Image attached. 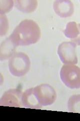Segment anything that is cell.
<instances>
[{
	"mask_svg": "<svg viewBox=\"0 0 80 121\" xmlns=\"http://www.w3.org/2000/svg\"><path fill=\"white\" fill-rule=\"evenodd\" d=\"M41 36V29L37 23L26 19L15 28L9 38L18 47L35 44L39 40Z\"/></svg>",
	"mask_w": 80,
	"mask_h": 121,
	"instance_id": "cell-1",
	"label": "cell"
},
{
	"mask_svg": "<svg viewBox=\"0 0 80 121\" xmlns=\"http://www.w3.org/2000/svg\"><path fill=\"white\" fill-rule=\"evenodd\" d=\"M31 67V61L27 55L23 52H18L9 60L10 73L16 77H22L28 73Z\"/></svg>",
	"mask_w": 80,
	"mask_h": 121,
	"instance_id": "cell-2",
	"label": "cell"
},
{
	"mask_svg": "<svg viewBox=\"0 0 80 121\" xmlns=\"http://www.w3.org/2000/svg\"><path fill=\"white\" fill-rule=\"evenodd\" d=\"M60 74L62 82L68 87L80 88V68L75 65H64Z\"/></svg>",
	"mask_w": 80,
	"mask_h": 121,
	"instance_id": "cell-3",
	"label": "cell"
},
{
	"mask_svg": "<svg viewBox=\"0 0 80 121\" xmlns=\"http://www.w3.org/2000/svg\"><path fill=\"white\" fill-rule=\"evenodd\" d=\"M77 45L72 41L61 43L58 48V54L62 62L65 65H75L78 62Z\"/></svg>",
	"mask_w": 80,
	"mask_h": 121,
	"instance_id": "cell-4",
	"label": "cell"
},
{
	"mask_svg": "<svg viewBox=\"0 0 80 121\" xmlns=\"http://www.w3.org/2000/svg\"><path fill=\"white\" fill-rule=\"evenodd\" d=\"M36 97L42 107L51 105L57 99L55 89L48 84H42L34 88Z\"/></svg>",
	"mask_w": 80,
	"mask_h": 121,
	"instance_id": "cell-5",
	"label": "cell"
},
{
	"mask_svg": "<svg viewBox=\"0 0 80 121\" xmlns=\"http://www.w3.org/2000/svg\"><path fill=\"white\" fill-rule=\"evenodd\" d=\"M23 93L19 89H11L3 94L0 99V105L5 107L22 108Z\"/></svg>",
	"mask_w": 80,
	"mask_h": 121,
	"instance_id": "cell-6",
	"label": "cell"
},
{
	"mask_svg": "<svg viewBox=\"0 0 80 121\" xmlns=\"http://www.w3.org/2000/svg\"><path fill=\"white\" fill-rule=\"evenodd\" d=\"M55 13L62 18L71 17L74 13L73 3L70 0H57L53 3Z\"/></svg>",
	"mask_w": 80,
	"mask_h": 121,
	"instance_id": "cell-7",
	"label": "cell"
},
{
	"mask_svg": "<svg viewBox=\"0 0 80 121\" xmlns=\"http://www.w3.org/2000/svg\"><path fill=\"white\" fill-rule=\"evenodd\" d=\"M22 100L24 108L32 109H41L43 107L37 99L34 92V88H29L23 92Z\"/></svg>",
	"mask_w": 80,
	"mask_h": 121,
	"instance_id": "cell-8",
	"label": "cell"
},
{
	"mask_svg": "<svg viewBox=\"0 0 80 121\" xmlns=\"http://www.w3.org/2000/svg\"><path fill=\"white\" fill-rule=\"evenodd\" d=\"M64 33L71 41L77 45H80V24L75 22L68 23Z\"/></svg>",
	"mask_w": 80,
	"mask_h": 121,
	"instance_id": "cell-9",
	"label": "cell"
},
{
	"mask_svg": "<svg viewBox=\"0 0 80 121\" xmlns=\"http://www.w3.org/2000/svg\"><path fill=\"white\" fill-rule=\"evenodd\" d=\"M17 46L8 38L2 43L0 47V60L2 61L10 59L16 53Z\"/></svg>",
	"mask_w": 80,
	"mask_h": 121,
	"instance_id": "cell-10",
	"label": "cell"
},
{
	"mask_svg": "<svg viewBox=\"0 0 80 121\" xmlns=\"http://www.w3.org/2000/svg\"><path fill=\"white\" fill-rule=\"evenodd\" d=\"M38 5L36 0H16L14 6L19 11L25 13H31L35 11Z\"/></svg>",
	"mask_w": 80,
	"mask_h": 121,
	"instance_id": "cell-11",
	"label": "cell"
},
{
	"mask_svg": "<svg viewBox=\"0 0 80 121\" xmlns=\"http://www.w3.org/2000/svg\"><path fill=\"white\" fill-rule=\"evenodd\" d=\"M68 108L70 112L80 113V94L73 95L69 98Z\"/></svg>",
	"mask_w": 80,
	"mask_h": 121,
	"instance_id": "cell-12",
	"label": "cell"
},
{
	"mask_svg": "<svg viewBox=\"0 0 80 121\" xmlns=\"http://www.w3.org/2000/svg\"><path fill=\"white\" fill-rule=\"evenodd\" d=\"M14 1L12 0H0V14L5 15L13 9Z\"/></svg>",
	"mask_w": 80,
	"mask_h": 121,
	"instance_id": "cell-13",
	"label": "cell"
},
{
	"mask_svg": "<svg viewBox=\"0 0 80 121\" xmlns=\"http://www.w3.org/2000/svg\"><path fill=\"white\" fill-rule=\"evenodd\" d=\"M9 21L6 15H1L0 16V35H5L9 30Z\"/></svg>",
	"mask_w": 80,
	"mask_h": 121,
	"instance_id": "cell-14",
	"label": "cell"
}]
</instances>
